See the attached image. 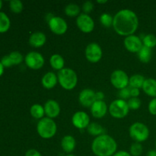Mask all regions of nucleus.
<instances>
[{"label": "nucleus", "mask_w": 156, "mask_h": 156, "mask_svg": "<svg viewBox=\"0 0 156 156\" xmlns=\"http://www.w3.org/2000/svg\"><path fill=\"white\" fill-rule=\"evenodd\" d=\"M139 27V18L136 14L130 9H122L114 17L113 27L120 36L133 35Z\"/></svg>", "instance_id": "obj_1"}, {"label": "nucleus", "mask_w": 156, "mask_h": 156, "mask_svg": "<svg viewBox=\"0 0 156 156\" xmlns=\"http://www.w3.org/2000/svg\"><path fill=\"white\" fill-rule=\"evenodd\" d=\"M117 142L107 134L97 136L91 144V150L96 156H113L117 152Z\"/></svg>", "instance_id": "obj_2"}, {"label": "nucleus", "mask_w": 156, "mask_h": 156, "mask_svg": "<svg viewBox=\"0 0 156 156\" xmlns=\"http://www.w3.org/2000/svg\"><path fill=\"white\" fill-rule=\"evenodd\" d=\"M58 82L62 88L66 90H73L78 83V76L76 72L69 68H64L59 71L57 75Z\"/></svg>", "instance_id": "obj_3"}, {"label": "nucleus", "mask_w": 156, "mask_h": 156, "mask_svg": "<svg viewBox=\"0 0 156 156\" xmlns=\"http://www.w3.org/2000/svg\"><path fill=\"white\" fill-rule=\"evenodd\" d=\"M57 126L53 119L44 117L37 124V132L43 139H51L56 135Z\"/></svg>", "instance_id": "obj_4"}, {"label": "nucleus", "mask_w": 156, "mask_h": 156, "mask_svg": "<svg viewBox=\"0 0 156 156\" xmlns=\"http://www.w3.org/2000/svg\"><path fill=\"white\" fill-rule=\"evenodd\" d=\"M129 133L136 143H140L148 140L149 136V129L144 123L136 122L129 127Z\"/></svg>", "instance_id": "obj_5"}, {"label": "nucleus", "mask_w": 156, "mask_h": 156, "mask_svg": "<svg viewBox=\"0 0 156 156\" xmlns=\"http://www.w3.org/2000/svg\"><path fill=\"white\" fill-rule=\"evenodd\" d=\"M129 108L127 101L123 99H116L113 101L109 106V113L111 116L116 119H123L129 114Z\"/></svg>", "instance_id": "obj_6"}, {"label": "nucleus", "mask_w": 156, "mask_h": 156, "mask_svg": "<svg viewBox=\"0 0 156 156\" xmlns=\"http://www.w3.org/2000/svg\"><path fill=\"white\" fill-rule=\"evenodd\" d=\"M129 78L124 71L120 69L115 70L111 75V82L114 88L119 90L127 88Z\"/></svg>", "instance_id": "obj_7"}, {"label": "nucleus", "mask_w": 156, "mask_h": 156, "mask_svg": "<svg viewBox=\"0 0 156 156\" xmlns=\"http://www.w3.org/2000/svg\"><path fill=\"white\" fill-rule=\"evenodd\" d=\"M85 54L88 62H91V63H96L101 59L102 56H103V51L98 44L93 42L87 46L85 48Z\"/></svg>", "instance_id": "obj_8"}, {"label": "nucleus", "mask_w": 156, "mask_h": 156, "mask_svg": "<svg viewBox=\"0 0 156 156\" xmlns=\"http://www.w3.org/2000/svg\"><path fill=\"white\" fill-rule=\"evenodd\" d=\"M24 62L28 68L34 70H38L44 65V58L41 53L36 51H31L26 55Z\"/></svg>", "instance_id": "obj_9"}, {"label": "nucleus", "mask_w": 156, "mask_h": 156, "mask_svg": "<svg viewBox=\"0 0 156 156\" xmlns=\"http://www.w3.org/2000/svg\"><path fill=\"white\" fill-rule=\"evenodd\" d=\"M49 27L53 33L56 35H62L67 31L68 24L62 18L59 16H53L49 20Z\"/></svg>", "instance_id": "obj_10"}, {"label": "nucleus", "mask_w": 156, "mask_h": 156, "mask_svg": "<svg viewBox=\"0 0 156 156\" xmlns=\"http://www.w3.org/2000/svg\"><path fill=\"white\" fill-rule=\"evenodd\" d=\"M76 25L81 31L85 34H88L94 30V21L89 15L82 13L76 18Z\"/></svg>", "instance_id": "obj_11"}, {"label": "nucleus", "mask_w": 156, "mask_h": 156, "mask_svg": "<svg viewBox=\"0 0 156 156\" xmlns=\"http://www.w3.org/2000/svg\"><path fill=\"white\" fill-rule=\"evenodd\" d=\"M124 47L126 50L130 53H136L141 50L143 47V41H141L140 37L136 35H130V36L126 37L123 41Z\"/></svg>", "instance_id": "obj_12"}, {"label": "nucleus", "mask_w": 156, "mask_h": 156, "mask_svg": "<svg viewBox=\"0 0 156 156\" xmlns=\"http://www.w3.org/2000/svg\"><path fill=\"white\" fill-rule=\"evenodd\" d=\"M72 123L75 127L79 129H85L90 124V117L87 113L84 111H78L73 114Z\"/></svg>", "instance_id": "obj_13"}, {"label": "nucleus", "mask_w": 156, "mask_h": 156, "mask_svg": "<svg viewBox=\"0 0 156 156\" xmlns=\"http://www.w3.org/2000/svg\"><path fill=\"white\" fill-rule=\"evenodd\" d=\"M79 101L83 107L91 108V105L96 101V92L90 88L83 89L79 93Z\"/></svg>", "instance_id": "obj_14"}, {"label": "nucleus", "mask_w": 156, "mask_h": 156, "mask_svg": "<svg viewBox=\"0 0 156 156\" xmlns=\"http://www.w3.org/2000/svg\"><path fill=\"white\" fill-rule=\"evenodd\" d=\"M44 111L47 117L53 119L57 117L60 114V106L59 103L54 100H49L44 105Z\"/></svg>", "instance_id": "obj_15"}, {"label": "nucleus", "mask_w": 156, "mask_h": 156, "mask_svg": "<svg viewBox=\"0 0 156 156\" xmlns=\"http://www.w3.org/2000/svg\"><path fill=\"white\" fill-rule=\"evenodd\" d=\"M108 112V106L104 101H96L91 107V113L95 118L101 119Z\"/></svg>", "instance_id": "obj_16"}, {"label": "nucleus", "mask_w": 156, "mask_h": 156, "mask_svg": "<svg viewBox=\"0 0 156 156\" xmlns=\"http://www.w3.org/2000/svg\"><path fill=\"white\" fill-rule=\"evenodd\" d=\"M46 41H47V37L43 32H34L29 37V44L34 48L43 47L45 44Z\"/></svg>", "instance_id": "obj_17"}, {"label": "nucleus", "mask_w": 156, "mask_h": 156, "mask_svg": "<svg viewBox=\"0 0 156 156\" xmlns=\"http://www.w3.org/2000/svg\"><path fill=\"white\" fill-rule=\"evenodd\" d=\"M58 82L57 76L53 72H48L43 76L41 79L42 85L47 89H52L56 85Z\"/></svg>", "instance_id": "obj_18"}, {"label": "nucleus", "mask_w": 156, "mask_h": 156, "mask_svg": "<svg viewBox=\"0 0 156 156\" xmlns=\"http://www.w3.org/2000/svg\"><path fill=\"white\" fill-rule=\"evenodd\" d=\"M76 142L73 136L67 135L65 136L61 140V147L62 150L66 153H71L73 152L76 148Z\"/></svg>", "instance_id": "obj_19"}, {"label": "nucleus", "mask_w": 156, "mask_h": 156, "mask_svg": "<svg viewBox=\"0 0 156 156\" xmlns=\"http://www.w3.org/2000/svg\"><path fill=\"white\" fill-rule=\"evenodd\" d=\"M143 90L147 95L156 98V80L152 78L146 79L143 85Z\"/></svg>", "instance_id": "obj_20"}, {"label": "nucleus", "mask_w": 156, "mask_h": 156, "mask_svg": "<svg viewBox=\"0 0 156 156\" xmlns=\"http://www.w3.org/2000/svg\"><path fill=\"white\" fill-rule=\"evenodd\" d=\"M50 64L53 69L60 71L62 69H64L65 60L61 55L53 54L50 59Z\"/></svg>", "instance_id": "obj_21"}, {"label": "nucleus", "mask_w": 156, "mask_h": 156, "mask_svg": "<svg viewBox=\"0 0 156 156\" xmlns=\"http://www.w3.org/2000/svg\"><path fill=\"white\" fill-rule=\"evenodd\" d=\"M137 56H138V58L140 62H143V63H148V62H150L151 59H152V49L143 46L141 50L137 53Z\"/></svg>", "instance_id": "obj_22"}, {"label": "nucleus", "mask_w": 156, "mask_h": 156, "mask_svg": "<svg viewBox=\"0 0 156 156\" xmlns=\"http://www.w3.org/2000/svg\"><path fill=\"white\" fill-rule=\"evenodd\" d=\"M145 80H146V79L142 75H133V76H132L129 78V85L131 88H139V89H140V88H143V85L144 84Z\"/></svg>", "instance_id": "obj_23"}, {"label": "nucleus", "mask_w": 156, "mask_h": 156, "mask_svg": "<svg viewBox=\"0 0 156 156\" xmlns=\"http://www.w3.org/2000/svg\"><path fill=\"white\" fill-rule=\"evenodd\" d=\"M30 114L34 118L41 120L42 118H44V116L45 114L44 108L39 104H34L30 107Z\"/></svg>", "instance_id": "obj_24"}, {"label": "nucleus", "mask_w": 156, "mask_h": 156, "mask_svg": "<svg viewBox=\"0 0 156 156\" xmlns=\"http://www.w3.org/2000/svg\"><path fill=\"white\" fill-rule=\"evenodd\" d=\"M87 130L90 135L95 136L96 137L103 135L104 132H105V129L103 126L97 123H90V124L87 127Z\"/></svg>", "instance_id": "obj_25"}, {"label": "nucleus", "mask_w": 156, "mask_h": 156, "mask_svg": "<svg viewBox=\"0 0 156 156\" xmlns=\"http://www.w3.org/2000/svg\"><path fill=\"white\" fill-rule=\"evenodd\" d=\"M11 21L8 15L4 12H0V33H5L9 30Z\"/></svg>", "instance_id": "obj_26"}, {"label": "nucleus", "mask_w": 156, "mask_h": 156, "mask_svg": "<svg viewBox=\"0 0 156 156\" xmlns=\"http://www.w3.org/2000/svg\"><path fill=\"white\" fill-rule=\"evenodd\" d=\"M65 14L69 17H78L80 15V8L75 3H70L66 6Z\"/></svg>", "instance_id": "obj_27"}, {"label": "nucleus", "mask_w": 156, "mask_h": 156, "mask_svg": "<svg viewBox=\"0 0 156 156\" xmlns=\"http://www.w3.org/2000/svg\"><path fill=\"white\" fill-rule=\"evenodd\" d=\"M9 7L12 12L15 14L21 13L24 9V5L20 0H12L9 2Z\"/></svg>", "instance_id": "obj_28"}, {"label": "nucleus", "mask_w": 156, "mask_h": 156, "mask_svg": "<svg viewBox=\"0 0 156 156\" xmlns=\"http://www.w3.org/2000/svg\"><path fill=\"white\" fill-rule=\"evenodd\" d=\"M143 46L152 49L156 46V36L152 34L146 35L143 40Z\"/></svg>", "instance_id": "obj_29"}, {"label": "nucleus", "mask_w": 156, "mask_h": 156, "mask_svg": "<svg viewBox=\"0 0 156 156\" xmlns=\"http://www.w3.org/2000/svg\"><path fill=\"white\" fill-rule=\"evenodd\" d=\"M100 21L101 24L105 27H111L113 26V22H114V17L108 13H103L100 17Z\"/></svg>", "instance_id": "obj_30"}, {"label": "nucleus", "mask_w": 156, "mask_h": 156, "mask_svg": "<svg viewBox=\"0 0 156 156\" xmlns=\"http://www.w3.org/2000/svg\"><path fill=\"white\" fill-rule=\"evenodd\" d=\"M143 146L140 143H134L131 145L129 153L132 156H140L143 154Z\"/></svg>", "instance_id": "obj_31"}, {"label": "nucleus", "mask_w": 156, "mask_h": 156, "mask_svg": "<svg viewBox=\"0 0 156 156\" xmlns=\"http://www.w3.org/2000/svg\"><path fill=\"white\" fill-rule=\"evenodd\" d=\"M11 59H12V62L13 63V65H18V64L21 63L24 59L23 57V55L21 54L20 52L18 51H13L9 54Z\"/></svg>", "instance_id": "obj_32"}, {"label": "nucleus", "mask_w": 156, "mask_h": 156, "mask_svg": "<svg viewBox=\"0 0 156 156\" xmlns=\"http://www.w3.org/2000/svg\"><path fill=\"white\" fill-rule=\"evenodd\" d=\"M128 107L131 110H138L141 106V101L138 98H130L127 101Z\"/></svg>", "instance_id": "obj_33"}, {"label": "nucleus", "mask_w": 156, "mask_h": 156, "mask_svg": "<svg viewBox=\"0 0 156 156\" xmlns=\"http://www.w3.org/2000/svg\"><path fill=\"white\" fill-rule=\"evenodd\" d=\"M93 9H94V4H93L92 2L87 1L82 5V11L84 12V13L87 14V15L91 13Z\"/></svg>", "instance_id": "obj_34"}, {"label": "nucleus", "mask_w": 156, "mask_h": 156, "mask_svg": "<svg viewBox=\"0 0 156 156\" xmlns=\"http://www.w3.org/2000/svg\"><path fill=\"white\" fill-rule=\"evenodd\" d=\"M119 96H120V99H123V100L126 101V99L129 100L131 98L130 95V88H125L123 89L120 90L119 91Z\"/></svg>", "instance_id": "obj_35"}, {"label": "nucleus", "mask_w": 156, "mask_h": 156, "mask_svg": "<svg viewBox=\"0 0 156 156\" xmlns=\"http://www.w3.org/2000/svg\"><path fill=\"white\" fill-rule=\"evenodd\" d=\"M0 62H1L2 65L4 66V68H9V67L13 66V63H12V59H11L9 55H5V56H3Z\"/></svg>", "instance_id": "obj_36"}, {"label": "nucleus", "mask_w": 156, "mask_h": 156, "mask_svg": "<svg viewBox=\"0 0 156 156\" xmlns=\"http://www.w3.org/2000/svg\"><path fill=\"white\" fill-rule=\"evenodd\" d=\"M149 113L152 115L155 116L156 115V98L152 99L149 104V107H148Z\"/></svg>", "instance_id": "obj_37"}, {"label": "nucleus", "mask_w": 156, "mask_h": 156, "mask_svg": "<svg viewBox=\"0 0 156 156\" xmlns=\"http://www.w3.org/2000/svg\"><path fill=\"white\" fill-rule=\"evenodd\" d=\"M25 156H42V155L41 154V152H38L36 149H31L26 152Z\"/></svg>", "instance_id": "obj_38"}, {"label": "nucleus", "mask_w": 156, "mask_h": 156, "mask_svg": "<svg viewBox=\"0 0 156 156\" xmlns=\"http://www.w3.org/2000/svg\"><path fill=\"white\" fill-rule=\"evenodd\" d=\"M140 94V91L139 88H130V95L131 98H138V96Z\"/></svg>", "instance_id": "obj_39"}, {"label": "nucleus", "mask_w": 156, "mask_h": 156, "mask_svg": "<svg viewBox=\"0 0 156 156\" xmlns=\"http://www.w3.org/2000/svg\"><path fill=\"white\" fill-rule=\"evenodd\" d=\"M113 156H132L130 155V153L126 152V151H119L117 152Z\"/></svg>", "instance_id": "obj_40"}, {"label": "nucleus", "mask_w": 156, "mask_h": 156, "mask_svg": "<svg viewBox=\"0 0 156 156\" xmlns=\"http://www.w3.org/2000/svg\"><path fill=\"white\" fill-rule=\"evenodd\" d=\"M104 98H105V94L102 91L96 92V101H103Z\"/></svg>", "instance_id": "obj_41"}, {"label": "nucleus", "mask_w": 156, "mask_h": 156, "mask_svg": "<svg viewBox=\"0 0 156 156\" xmlns=\"http://www.w3.org/2000/svg\"><path fill=\"white\" fill-rule=\"evenodd\" d=\"M147 156H156V149H152L148 152Z\"/></svg>", "instance_id": "obj_42"}, {"label": "nucleus", "mask_w": 156, "mask_h": 156, "mask_svg": "<svg viewBox=\"0 0 156 156\" xmlns=\"http://www.w3.org/2000/svg\"><path fill=\"white\" fill-rule=\"evenodd\" d=\"M3 73H4V66L2 65L1 62H0V76L3 74Z\"/></svg>", "instance_id": "obj_43"}, {"label": "nucleus", "mask_w": 156, "mask_h": 156, "mask_svg": "<svg viewBox=\"0 0 156 156\" xmlns=\"http://www.w3.org/2000/svg\"><path fill=\"white\" fill-rule=\"evenodd\" d=\"M97 2L98 3V4H105V3L108 2V1L107 0H98Z\"/></svg>", "instance_id": "obj_44"}, {"label": "nucleus", "mask_w": 156, "mask_h": 156, "mask_svg": "<svg viewBox=\"0 0 156 156\" xmlns=\"http://www.w3.org/2000/svg\"><path fill=\"white\" fill-rule=\"evenodd\" d=\"M2 2L1 0H0V9H2Z\"/></svg>", "instance_id": "obj_45"}, {"label": "nucleus", "mask_w": 156, "mask_h": 156, "mask_svg": "<svg viewBox=\"0 0 156 156\" xmlns=\"http://www.w3.org/2000/svg\"><path fill=\"white\" fill-rule=\"evenodd\" d=\"M66 156H76V155H72V154H69V155H66Z\"/></svg>", "instance_id": "obj_46"}, {"label": "nucleus", "mask_w": 156, "mask_h": 156, "mask_svg": "<svg viewBox=\"0 0 156 156\" xmlns=\"http://www.w3.org/2000/svg\"><path fill=\"white\" fill-rule=\"evenodd\" d=\"M155 148H156V142H155Z\"/></svg>", "instance_id": "obj_47"}]
</instances>
